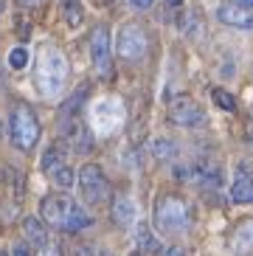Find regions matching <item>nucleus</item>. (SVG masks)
Masks as SVG:
<instances>
[{"label": "nucleus", "instance_id": "nucleus-22", "mask_svg": "<svg viewBox=\"0 0 253 256\" xmlns=\"http://www.w3.org/2000/svg\"><path fill=\"white\" fill-rule=\"evenodd\" d=\"M40 256H62V248L60 245H45V248H40Z\"/></svg>", "mask_w": 253, "mask_h": 256}, {"label": "nucleus", "instance_id": "nucleus-24", "mask_svg": "<svg viewBox=\"0 0 253 256\" xmlns=\"http://www.w3.org/2000/svg\"><path fill=\"white\" fill-rule=\"evenodd\" d=\"M130 3H132L135 8H141V12H146V8H152V3H155V0H130Z\"/></svg>", "mask_w": 253, "mask_h": 256}, {"label": "nucleus", "instance_id": "nucleus-18", "mask_svg": "<svg viewBox=\"0 0 253 256\" xmlns=\"http://www.w3.org/2000/svg\"><path fill=\"white\" fill-rule=\"evenodd\" d=\"M65 3V20H68V26H79L84 20V12H82V3L79 0H62Z\"/></svg>", "mask_w": 253, "mask_h": 256}, {"label": "nucleus", "instance_id": "nucleus-29", "mask_svg": "<svg viewBox=\"0 0 253 256\" xmlns=\"http://www.w3.org/2000/svg\"><path fill=\"white\" fill-rule=\"evenodd\" d=\"M96 3H112V0H96Z\"/></svg>", "mask_w": 253, "mask_h": 256}, {"label": "nucleus", "instance_id": "nucleus-10", "mask_svg": "<svg viewBox=\"0 0 253 256\" xmlns=\"http://www.w3.org/2000/svg\"><path fill=\"white\" fill-rule=\"evenodd\" d=\"M216 17H220V23L234 26V28H253V14L248 12V8H242V6L225 3V6L216 8Z\"/></svg>", "mask_w": 253, "mask_h": 256}, {"label": "nucleus", "instance_id": "nucleus-3", "mask_svg": "<svg viewBox=\"0 0 253 256\" xmlns=\"http://www.w3.org/2000/svg\"><path fill=\"white\" fill-rule=\"evenodd\" d=\"M192 222V211L188 203L183 200V194L178 192H164L155 203V226L164 234H174V231H186Z\"/></svg>", "mask_w": 253, "mask_h": 256}, {"label": "nucleus", "instance_id": "nucleus-19", "mask_svg": "<svg viewBox=\"0 0 253 256\" xmlns=\"http://www.w3.org/2000/svg\"><path fill=\"white\" fill-rule=\"evenodd\" d=\"M51 174V180L56 183V186L60 188H70L74 186V169H70V166H60V169H54V172H48Z\"/></svg>", "mask_w": 253, "mask_h": 256}, {"label": "nucleus", "instance_id": "nucleus-14", "mask_svg": "<svg viewBox=\"0 0 253 256\" xmlns=\"http://www.w3.org/2000/svg\"><path fill=\"white\" fill-rule=\"evenodd\" d=\"M40 166H42V172H54V169L65 166V146H62V144H54L51 150L42 155Z\"/></svg>", "mask_w": 253, "mask_h": 256}, {"label": "nucleus", "instance_id": "nucleus-21", "mask_svg": "<svg viewBox=\"0 0 253 256\" xmlns=\"http://www.w3.org/2000/svg\"><path fill=\"white\" fill-rule=\"evenodd\" d=\"M211 98H214L222 110H236V98H234L228 90H222V88H214V90H211Z\"/></svg>", "mask_w": 253, "mask_h": 256}, {"label": "nucleus", "instance_id": "nucleus-5", "mask_svg": "<svg viewBox=\"0 0 253 256\" xmlns=\"http://www.w3.org/2000/svg\"><path fill=\"white\" fill-rule=\"evenodd\" d=\"M79 192H82L84 203H90V206H102L110 197V180L104 178L102 166L88 164L79 169Z\"/></svg>", "mask_w": 253, "mask_h": 256}, {"label": "nucleus", "instance_id": "nucleus-17", "mask_svg": "<svg viewBox=\"0 0 253 256\" xmlns=\"http://www.w3.org/2000/svg\"><path fill=\"white\" fill-rule=\"evenodd\" d=\"M135 242H138V248L146 250V254H158V250H160V242L155 240V234L149 231L146 226L138 228V234H135Z\"/></svg>", "mask_w": 253, "mask_h": 256}, {"label": "nucleus", "instance_id": "nucleus-2", "mask_svg": "<svg viewBox=\"0 0 253 256\" xmlns=\"http://www.w3.org/2000/svg\"><path fill=\"white\" fill-rule=\"evenodd\" d=\"M40 132H42L40 118L28 104L20 102V104L12 107V113H8V138H12V144H14L17 150L31 152L40 141Z\"/></svg>", "mask_w": 253, "mask_h": 256}, {"label": "nucleus", "instance_id": "nucleus-26", "mask_svg": "<svg viewBox=\"0 0 253 256\" xmlns=\"http://www.w3.org/2000/svg\"><path fill=\"white\" fill-rule=\"evenodd\" d=\"M234 3H236V6H242V8H248V12L253 8V0H234Z\"/></svg>", "mask_w": 253, "mask_h": 256}, {"label": "nucleus", "instance_id": "nucleus-7", "mask_svg": "<svg viewBox=\"0 0 253 256\" xmlns=\"http://www.w3.org/2000/svg\"><path fill=\"white\" fill-rule=\"evenodd\" d=\"M169 121L172 124H178V127H202L206 124V113H202V107L188 96H178L174 102L169 104Z\"/></svg>", "mask_w": 253, "mask_h": 256}, {"label": "nucleus", "instance_id": "nucleus-12", "mask_svg": "<svg viewBox=\"0 0 253 256\" xmlns=\"http://www.w3.org/2000/svg\"><path fill=\"white\" fill-rule=\"evenodd\" d=\"M231 200L236 206H245V203H253V178L239 169L236 178H234V186H231Z\"/></svg>", "mask_w": 253, "mask_h": 256}, {"label": "nucleus", "instance_id": "nucleus-13", "mask_svg": "<svg viewBox=\"0 0 253 256\" xmlns=\"http://www.w3.org/2000/svg\"><path fill=\"white\" fill-rule=\"evenodd\" d=\"M112 220H116V226H121V228L135 222V203L126 194H116V200H112Z\"/></svg>", "mask_w": 253, "mask_h": 256}, {"label": "nucleus", "instance_id": "nucleus-4", "mask_svg": "<svg viewBox=\"0 0 253 256\" xmlns=\"http://www.w3.org/2000/svg\"><path fill=\"white\" fill-rule=\"evenodd\" d=\"M149 48V37L141 26L126 23L118 28V37H116V54H118L124 62H141L146 56Z\"/></svg>", "mask_w": 253, "mask_h": 256}, {"label": "nucleus", "instance_id": "nucleus-27", "mask_svg": "<svg viewBox=\"0 0 253 256\" xmlns=\"http://www.w3.org/2000/svg\"><path fill=\"white\" fill-rule=\"evenodd\" d=\"M20 3H22V6H37L40 0H20Z\"/></svg>", "mask_w": 253, "mask_h": 256}, {"label": "nucleus", "instance_id": "nucleus-9", "mask_svg": "<svg viewBox=\"0 0 253 256\" xmlns=\"http://www.w3.org/2000/svg\"><path fill=\"white\" fill-rule=\"evenodd\" d=\"M228 248L236 256L253 254V217H242L228 234Z\"/></svg>", "mask_w": 253, "mask_h": 256}, {"label": "nucleus", "instance_id": "nucleus-25", "mask_svg": "<svg viewBox=\"0 0 253 256\" xmlns=\"http://www.w3.org/2000/svg\"><path fill=\"white\" fill-rule=\"evenodd\" d=\"M164 256H186V250L178 248V245H172V248H166V250H164Z\"/></svg>", "mask_w": 253, "mask_h": 256}, {"label": "nucleus", "instance_id": "nucleus-11", "mask_svg": "<svg viewBox=\"0 0 253 256\" xmlns=\"http://www.w3.org/2000/svg\"><path fill=\"white\" fill-rule=\"evenodd\" d=\"M22 234H26V242L34 245V248H45L48 245V228L40 217H26L22 220Z\"/></svg>", "mask_w": 253, "mask_h": 256}, {"label": "nucleus", "instance_id": "nucleus-8", "mask_svg": "<svg viewBox=\"0 0 253 256\" xmlns=\"http://www.w3.org/2000/svg\"><path fill=\"white\" fill-rule=\"evenodd\" d=\"M90 60H93V68L102 76H110L112 65H110V31H107V26H98L90 34Z\"/></svg>", "mask_w": 253, "mask_h": 256}, {"label": "nucleus", "instance_id": "nucleus-28", "mask_svg": "<svg viewBox=\"0 0 253 256\" xmlns=\"http://www.w3.org/2000/svg\"><path fill=\"white\" fill-rule=\"evenodd\" d=\"M166 3H169V6H180V3H183V0H166Z\"/></svg>", "mask_w": 253, "mask_h": 256}, {"label": "nucleus", "instance_id": "nucleus-31", "mask_svg": "<svg viewBox=\"0 0 253 256\" xmlns=\"http://www.w3.org/2000/svg\"><path fill=\"white\" fill-rule=\"evenodd\" d=\"M0 12H3V0H0Z\"/></svg>", "mask_w": 253, "mask_h": 256}, {"label": "nucleus", "instance_id": "nucleus-23", "mask_svg": "<svg viewBox=\"0 0 253 256\" xmlns=\"http://www.w3.org/2000/svg\"><path fill=\"white\" fill-rule=\"evenodd\" d=\"M12 256H31V250H28V245H26V242H20V245H14V248H12Z\"/></svg>", "mask_w": 253, "mask_h": 256}, {"label": "nucleus", "instance_id": "nucleus-16", "mask_svg": "<svg viewBox=\"0 0 253 256\" xmlns=\"http://www.w3.org/2000/svg\"><path fill=\"white\" fill-rule=\"evenodd\" d=\"M152 152H155V158L160 160V164H169V160L178 155V146H174V141H169V138H158V141L152 144Z\"/></svg>", "mask_w": 253, "mask_h": 256}, {"label": "nucleus", "instance_id": "nucleus-6", "mask_svg": "<svg viewBox=\"0 0 253 256\" xmlns=\"http://www.w3.org/2000/svg\"><path fill=\"white\" fill-rule=\"evenodd\" d=\"M74 208H76V203L65 194V192L45 194L42 203H40V214H42V220H45V222H51V226H56V228L65 226L68 217L74 214Z\"/></svg>", "mask_w": 253, "mask_h": 256}, {"label": "nucleus", "instance_id": "nucleus-20", "mask_svg": "<svg viewBox=\"0 0 253 256\" xmlns=\"http://www.w3.org/2000/svg\"><path fill=\"white\" fill-rule=\"evenodd\" d=\"M26 65H28V51H26V48H12V51H8V68L12 70H22L26 68Z\"/></svg>", "mask_w": 253, "mask_h": 256}, {"label": "nucleus", "instance_id": "nucleus-15", "mask_svg": "<svg viewBox=\"0 0 253 256\" xmlns=\"http://www.w3.org/2000/svg\"><path fill=\"white\" fill-rule=\"evenodd\" d=\"M90 226H93V217H90V214H84V211L76 206L74 214L68 217V222L62 228H65L68 234H76V231H84V228H90Z\"/></svg>", "mask_w": 253, "mask_h": 256}, {"label": "nucleus", "instance_id": "nucleus-30", "mask_svg": "<svg viewBox=\"0 0 253 256\" xmlns=\"http://www.w3.org/2000/svg\"><path fill=\"white\" fill-rule=\"evenodd\" d=\"M0 256H8V254H6V250H0Z\"/></svg>", "mask_w": 253, "mask_h": 256}, {"label": "nucleus", "instance_id": "nucleus-32", "mask_svg": "<svg viewBox=\"0 0 253 256\" xmlns=\"http://www.w3.org/2000/svg\"><path fill=\"white\" fill-rule=\"evenodd\" d=\"M102 256H110V254H102Z\"/></svg>", "mask_w": 253, "mask_h": 256}, {"label": "nucleus", "instance_id": "nucleus-1", "mask_svg": "<svg viewBox=\"0 0 253 256\" xmlns=\"http://www.w3.org/2000/svg\"><path fill=\"white\" fill-rule=\"evenodd\" d=\"M65 79H68V60L60 48H42L37 60V88L42 96L54 98L60 96V90L65 88Z\"/></svg>", "mask_w": 253, "mask_h": 256}]
</instances>
